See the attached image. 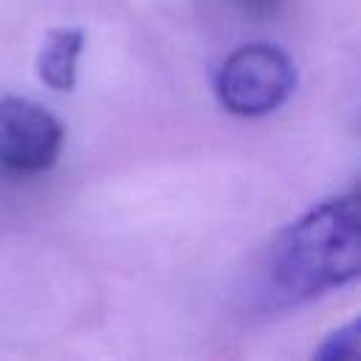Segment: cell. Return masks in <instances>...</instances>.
I'll list each match as a JSON object with an SVG mask.
<instances>
[{"mask_svg": "<svg viewBox=\"0 0 361 361\" xmlns=\"http://www.w3.org/2000/svg\"><path fill=\"white\" fill-rule=\"evenodd\" d=\"M358 192L322 200L268 245L251 302L276 313L310 302L358 276Z\"/></svg>", "mask_w": 361, "mask_h": 361, "instance_id": "6da1fadb", "label": "cell"}, {"mask_svg": "<svg viewBox=\"0 0 361 361\" xmlns=\"http://www.w3.org/2000/svg\"><path fill=\"white\" fill-rule=\"evenodd\" d=\"M296 90V65L279 45L251 42L231 51L214 71L217 102L245 118L268 116Z\"/></svg>", "mask_w": 361, "mask_h": 361, "instance_id": "7a4b0ae2", "label": "cell"}, {"mask_svg": "<svg viewBox=\"0 0 361 361\" xmlns=\"http://www.w3.org/2000/svg\"><path fill=\"white\" fill-rule=\"evenodd\" d=\"M65 141L62 121L23 96L0 99V166L14 175H37L54 166Z\"/></svg>", "mask_w": 361, "mask_h": 361, "instance_id": "3957f363", "label": "cell"}, {"mask_svg": "<svg viewBox=\"0 0 361 361\" xmlns=\"http://www.w3.org/2000/svg\"><path fill=\"white\" fill-rule=\"evenodd\" d=\"M85 48L82 28H54L45 34L37 51V76L54 90H73L76 85V65Z\"/></svg>", "mask_w": 361, "mask_h": 361, "instance_id": "277c9868", "label": "cell"}, {"mask_svg": "<svg viewBox=\"0 0 361 361\" xmlns=\"http://www.w3.org/2000/svg\"><path fill=\"white\" fill-rule=\"evenodd\" d=\"M240 3H245V6L254 8V11H271L279 0H240Z\"/></svg>", "mask_w": 361, "mask_h": 361, "instance_id": "5b68a950", "label": "cell"}]
</instances>
